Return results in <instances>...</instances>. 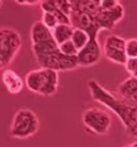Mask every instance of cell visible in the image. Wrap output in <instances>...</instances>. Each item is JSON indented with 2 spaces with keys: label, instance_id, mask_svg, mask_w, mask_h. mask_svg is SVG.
Wrapping results in <instances>:
<instances>
[{
  "label": "cell",
  "instance_id": "52a82bcc",
  "mask_svg": "<svg viewBox=\"0 0 137 147\" xmlns=\"http://www.w3.org/2000/svg\"><path fill=\"white\" fill-rule=\"evenodd\" d=\"M102 53L109 61L123 65L128 59L125 54V39L118 34L107 36L103 43Z\"/></svg>",
  "mask_w": 137,
  "mask_h": 147
},
{
  "label": "cell",
  "instance_id": "6da1fadb",
  "mask_svg": "<svg viewBox=\"0 0 137 147\" xmlns=\"http://www.w3.org/2000/svg\"><path fill=\"white\" fill-rule=\"evenodd\" d=\"M88 88L93 101L106 106L117 115L128 134L137 140V104H132L119 96L111 94L97 80H89Z\"/></svg>",
  "mask_w": 137,
  "mask_h": 147
},
{
  "label": "cell",
  "instance_id": "7c38bea8",
  "mask_svg": "<svg viewBox=\"0 0 137 147\" xmlns=\"http://www.w3.org/2000/svg\"><path fill=\"white\" fill-rule=\"evenodd\" d=\"M1 78H2V83L4 84L5 88L8 89L10 94H19L24 88V80L13 70L4 69L3 72H2V75H1Z\"/></svg>",
  "mask_w": 137,
  "mask_h": 147
},
{
  "label": "cell",
  "instance_id": "30bf717a",
  "mask_svg": "<svg viewBox=\"0 0 137 147\" xmlns=\"http://www.w3.org/2000/svg\"><path fill=\"white\" fill-rule=\"evenodd\" d=\"M70 22L73 27H79V28L85 29L86 31H88L90 36L92 34L99 36V33L101 31V29L95 24L92 16H90L85 12L75 10V9H72V12L70 14Z\"/></svg>",
  "mask_w": 137,
  "mask_h": 147
},
{
  "label": "cell",
  "instance_id": "8fae6325",
  "mask_svg": "<svg viewBox=\"0 0 137 147\" xmlns=\"http://www.w3.org/2000/svg\"><path fill=\"white\" fill-rule=\"evenodd\" d=\"M117 96L132 104H137V78L130 75L117 88Z\"/></svg>",
  "mask_w": 137,
  "mask_h": 147
},
{
  "label": "cell",
  "instance_id": "7a4b0ae2",
  "mask_svg": "<svg viewBox=\"0 0 137 147\" xmlns=\"http://www.w3.org/2000/svg\"><path fill=\"white\" fill-rule=\"evenodd\" d=\"M33 56L40 67L50 68L58 72L74 71L78 68L76 56H65L58 49L52 34L36 43H31Z\"/></svg>",
  "mask_w": 137,
  "mask_h": 147
},
{
  "label": "cell",
  "instance_id": "2e32d148",
  "mask_svg": "<svg viewBox=\"0 0 137 147\" xmlns=\"http://www.w3.org/2000/svg\"><path fill=\"white\" fill-rule=\"evenodd\" d=\"M58 49L65 56H76L77 52H78L77 49L75 47V45L73 44V42L71 41V39L58 44Z\"/></svg>",
  "mask_w": 137,
  "mask_h": 147
},
{
  "label": "cell",
  "instance_id": "ac0fdd59",
  "mask_svg": "<svg viewBox=\"0 0 137 147\" xmlns=\"http://www.w3.org/2000/svg\"><path fill=\"white\" fill-rule=\"evenodd\" d=\"M41 22H42L47 28L50 29V30L58 24V20H57V17L55 16V14L52 12H48V11H43Z\"/></svg>",
  "mask_w": 137,
  "mask_h": 147
},
{
  "label": "cell",
  "instance_id": "44dd1931",
  "mask_svg": "<svg viewBox=\"0 0 137 147\" xmlns=\"http://www.w3.org/2000/svg\"><path fill=\"white\" fill-rule=\"evenodd\" d=\"M126 147H137V140L136 141H134L133 143H130L128 145H125Z\"/></svg>",
  "mask_w": 137,
  "mask_h": 147
},
{
  "label": "cell",
  "instance_id": "ba28073f",
  "mask_svg": "<svg viewBox=\"0 0 137 147\" xmlns=\"http://www.w3.org/2000/svg\"><path fill=\"white\" fill-rule=\"evenodd\" d=\"M102 46L99 42V36L92 34L90 36L88 43L78 49L76 54V60L78 67H91L97 65L102 58Z\"/></svg>",
  "mask_w": 137,
  "mask_h": 147
},
{
  "label": "cell",
  "instance_id": "9c48e42d",
  "mask_svg": "<svg viewBox=\"0 0 137 147\" xmlns=\"http://www.w3.org/2000/svg\"><path fill=\"white\" fill-rule=\"evenodd\" d=\"M124 8L119 2L109 9L101 10L93 20L101 30H111L124 18Z\"/></svg>",
  "mask_w": 137,
  "mask_h": 147
},
{
  "label": "cell",
  "instance_id": "ffe728a7",
  "mask_svg": "<svg viewBox=\"0 0 137 147\" xmlns=\"http://www.w3.org/2000/svg\"><path fill=\"white\" fill-rule=\"evenodd\" d=\"M14 1L21 5H36L41 2V0H14Z\"/></svg>",
  "mask_w": 137,
  "mask_h": 147
},
{
  "label": "cell",
  "instance_id": "9a60e30c",
  "mask_svg": "<svg viewBox=\"0 0 137 147\" xmlns=\"http://www.w3.org/2000/svg\"><path fill=\"white\" fill-rule=\"evenodd\" d=\"M89 39H90V34L88 33V31H86L85 29L79 28V27H74L73 28L71 41L73 42V44L75 45L77 51L81 49V47H84L88 43Z\"/></svg>",
  "mask_w": 137,
  "mask_h": 147
},
{
  "label": "cell",
  "instance_id": "e0dca14e",
  "mask_svg": "<svg viewBox=\"0 0 137 147\" xmlns=\"http://www.w3.org/2000/svg\"><path fill=\"white\" fill-rule=\"evenodd\" d=\"M125 54L128 58L137 57V38L125 40Z\"/></svg>",
  "mask_w": 137,
  "mask_h": 147
},
{
  "label": "cell",
  "instance_id": "3957f363",
  "mask_svg": "<svg viewBox=\"0 0 137 147\" xmlns=\"http://www.w3.org/2000/svg\"><path fill=\"white\" fill-rule=\"evenodd\" d=\"M25 85L30 91L43 97H52L59 86V72L50 68L41 67L31 70L25 78Z\"/></svg>",
  "mask_w": 137,
  "mask_h": 147
},
{
  "label": "cell",
  "instance_id": "8992f818",
  "mask_svg": "<svg viewBox=\"0 0 137 147\" xmlns=\"http://www.w3.org/2000/svg\"><path fill=\"white\" fill-rule=\"evenodd\" d=\"M81 121L89 132L97 135L107 134L111 128L110 115L100 107H89L84 111Z\"/></svg>",
  "mask_w": 137,
  "mask_h": 147
},
{
  "label": "cell",
  "instance_id": "5b68a950",
  "mask_svg": "<svg viewBox=\"0 0 137 147\" xmlns=\"http://www.w3.org/2000/svg\"><path fill=\"white\" fill-rule=\"evenodd\" d=\"M21 47V38L12 28H0V65L3 69L11 65Z\"/></svg>",
  "mask_w": 137,
  "mask_h": 147
},
{
  "label": "cell",
  "instance_id": "277c9868",
  "mask_svg": "<svg viewBox=\"0 0 137 147\" xmlns=\"http://www.w3.org/2000/svg\"><path fill=\"white\" fill-rule=\"evenodd\" d=\"M40 128V121L34 112L29 109H20L13 117L10 135L14 139H29L36 134Z\"/></svg>",
  "mask_w": 137,
  "mask_h": 147
},
{
  "label": "cell",
  "instance_id": "4fadbf2b",
  "mask_svg": "<svg viewBox=\"0 0 137 147\" xmlns=\"http://www.w3.org/2000/svg\"><path fill=\"white\" fill-rule=\"evenodd\" d=\"M40 7L42 11H49L52 8H56L68 16H70L73 9L71 0H41Z\"/></svg>",
  "mask_w": 137,
  "mask_h": 147
},
{
  "label": "cell",
  "instance_id": "d6986e66",
  "mask_svg": "<svg viewBox=\"0 0 137 147\" xmlns=\"http://www.w3.org/2000/svg\"><path fill=\"white\" fill-rule=\"evenodd\" d=\"M125 70L128 71L130 75L137 78V57L136 58H128L125 63L123 65Z\"/></svg>",
  "mask_w": 137,
  "mask_h": 147
},
{
  "label": "cell",
  "instance_id": "7402d4cb",
  "mask_svg": "<svg viewBox=\"0 0 137 147\" xmlns=\"http://www.w3.org/2000/svg\"><path fill=\"white\" fill-rule=\"evenodd\" d=\"M1 69H2V68H1V65H0V70H1Z\"/></svg>",
  "mask_w": 137,
  "mask_h": 147
},
{
  "label": "cell",
  "instance_id": "5bb4252c",
  "mask_svg": "<svg viewBox=\"0 0 137 147\" xmlns=\"http://www.w3.org/2000/svg\"><path fill=\"white\" fill-rule=\"evenodd\" d=\"M72 24H64V23H58V24L52 29V34L54 40L57 44H60L62 42L71 39L73 32Z\"/></svg>",
  "mask_w": 137,
  "mask_h": 147
}]
</instances>
